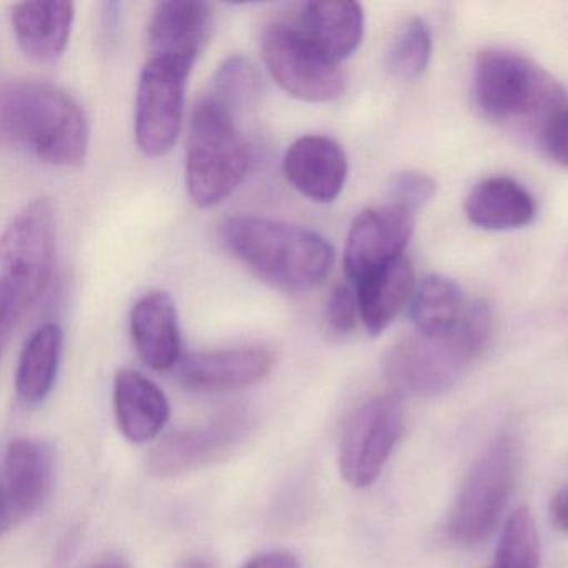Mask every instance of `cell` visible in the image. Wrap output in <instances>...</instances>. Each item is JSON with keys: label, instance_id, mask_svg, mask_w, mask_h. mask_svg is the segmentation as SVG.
<instances>
[{"label": "cell", "instance_id": "cell-1", "mask_svg": "<svg viewBox=\"0 0 568 568\" xmlns=\"http://www.w3.org/2000/svg\"><path fill=\"white\" fill-rule=\"evenodd\" d=\"M0 132L8 144L54 168H79L91 128L82 105L45 79L18 78L0 92Z\"/></svg>", "mask_w": 568, "mask_h": 568}, {"label": "cell", "instance_id": "cell-2", "mask_svg": "<svg viewBox=\"0 0 568 568\" xmlns=\"http://www.w3.org/2000/svg\"><path fill=\"white\" fill-rule=\"evenodd\" d=\"M219 237L255 277L288 294L312 291L334 267L335 252L327 239L301 225L234 215L222 222Z\"/></svg>", "mask_w": 568, "mask_h": 568}, {"label": "cell", "instance_id": "cell-3", "mask_svg": "<svg viewBox=\"0 0 568 568\" xmlns=\"http://www.w3.org/2000/svg\"><path fill=\"white\" fill-rule=\"evenodd\" d=\"M494 334V312L485 301L464 308L457 327L447 335L415 334L390 348L384 372L402 394L432 395L450 390L477 361Z\"/></svg>", "mask_w": 568, "mask_h": 568}, {"label": "cell", "instance_id": "cell-4", "mask_svg": "<svg viewBox=\"0 0 568 568\" xmlns=\"http://www.w3.org/2000/svg\"><path fill=\"white\" fill-rule=\"evenodd\" d=\"M55 242V212L45 197L26 204L6 227L0 244V338L4 347L51 282Z\"/></svg>", "mask_w": 568, "mask_h": 568}, {"label": "cell", "instance_id": "cell-5", "mask_svg": "<svg viewBox=\"0 0 568 568\" xmlns=\"http://www.w3.org/2000/svg\"><path fill=\"white\" fill-rule=\"evenodd\" d=\"M252 148L241 131V118L205 94L189 122L185 184L197 207L209 209L231 197L247 178Z\"/></svg>", "mask_w": 568, "mask_h": 568}, {"label": "cell", "instance_id": "cell-6", "mask_svg": "<svg viewBox=\"0 0 568 568\" xmlns=\"http://www.w3.org/2000/svg\"><path fill=\"white\" fill-rule=\"evenodd\" d=\"M474 101L500 122L544 118L565 101L564 89L537 62L517 52L488 49L474 65Z\"/></svg>", "mask_w": 568, "mask_h": 568}, {"label": "cell", "instance_id": "cell-7", "mask_svg": "<svg viewBox=\"0 0 568 568\" xmlns=\"http://www.w3.org/2000/svg\"><path fill=\"white\" fill-rule=\"evenodd\" d=\"M261 54L271 78L292 98L304 102H332L347 88L341 62L322 52L298 26H267Z\"/></svg>", "mask_w": 568, "mask_h": 568}, {"label": "cell", "instance_id": "cell-8", "mask_svg": "<svg viewBox=\"0 0 568 568\" xmlns=\"http://www.w3.org/2000/svg\"><path fill=\"white\" fill-rule=\"evenodd\" d=\"M515 480V450L508 437L485 448L465 478L448 518V535L462 545L480 544L497 527Z\"/></svg>", "mask_w": 568, "mask_h": 568}, {"label": "cell", "instance_id": "cell-9", "mask_svg": "<svg viewBox=\"0 0 568 568\" xmlns=\"http://www.w3.org/2000/svg\"><path fill=\"white\" fill-rule=\"evenodd\" d=\"M405 430L404 402L398 395H377L348 418L338 448L342 477L355 488L377 481Z\"/></svg>", "mask_w": 568, "mask_h": 568}, {"label": "cell", "instance_id": "cell-10", "mask_svg": "<svg viewBox=\"0 0 568 568\" xmlns=\"http://www.w3.org/2000/svg\"><path fill=\"white\" fill-rule=\"evenodd\" d=\"M191 72L175 62L149 58L135 94V142L148 158L172 151L184 121L185 85Z\"/></svg>", "mask_w": 568, "mask_h": 568}, {"label": "cell", "instance_id": "cell-11", "mask_svg": "<svg viewBox=\"0 0 568 568\" xmlns=\"http://www.w3.org/2000/svg\"><path fill=\"white\" fill-rule=\"evenodd\" d=\"M254 428V415L247 410H229L217 417L168 435L149 454L148 470L171 477L197 470L227 457Z\"/></svg>", "mask_w": 568, "mask_h": 568}, {"label": "cell", "instance_id": "cell-12", "mask_svg": "<svg viewBox=\"0 0 568 568\" xmlns=\"http://www.w3.org/2000/svg\"><path fill=\"white\" fill-rule=\"evenodd\" d=\"M55 455L41 438H16L2 464V530H16L31 520L51 497Z\"/></svg>", "mask_w": 568, "mask_h": 568}, {"label": "cell", "instance_id": "cell-13", "mask_svg": "<svg viewBox=\"0 0 568 568\" xmlns=\"http://www.w3.org/2000/svg\"><path fill=\"white\" fill-rule=\"evenodd\" d=\"M415 215L395 204L361 212L352 222L344 252V271L352 285L397 258L414 234Z\"/></svg>", "mask_w": 568, "mask_h": 568}, {"label": "cell", "instance_id": "cell-14", "mask_svg": "<svg viewBox=\"0 0 568 568\" xmlns=\"http://www.w3.org/2000/svg\"><path fill=\"white\" fill-rule=\"evenodd\" d=\"M215 11L209 2H159L148 26L151 58L175 62L189 72L214 32Z\"/></svg>", "mask_w": 568, "mask_h": 568}, {"label": "cell", "instance_id": "cell-15", "mask_svg": "<svg viewBox=\"0 0 568 568\" xmlns=\"http://www.w3.org/2000/svg\"><path fill=\"white\" fill-rule=\"evenodd\" d=\"M274 365L275 354L265 345H235L187 355L182 358L179 375L191 390L221 394L258 384Z\"/></svg>", "mask_w": 568, "mask_h": 568}, {"label": "cell", "instance_id": "cell-16", "mask_svg": "<svg viewBox=\"0 0 568 568\" xmlns=\"http://www.w3.org/2000/svg\"><path fill=\"white\" fill-rule=\"evenodd\" d=\"M285 179L304 197L328 204L344 191L348 162L344 149L327 135H304L284 155Z\"/></svg>", "mask_w": 568, "mask_h": 568}, {"label": "cell", "instance_id": "cell-17", "mask_svg": "<svg viewBox=\"0 0 568 568\" xmlns=\"http://www.w3.org/2000/svg\"><path fill=\"white\" fill-rule=\"evenodd\" d=\"M135 351L152 371H171L182 362V332L178 308L168 292L142 295L131 312Z\"/></svg>", "mask_w": 568, "mask_h": 568}, {"label": "cell", "instance_id": "cell-18", "mask_svg": "<svg viewBox=\"0 0 568 568\" xmlns=\"http://www.w3.org/2000/svg\"><path fill=\"white\" fill-rule=\"evenodd\" d=\"M72 2H19L11 8V24L21 51L39 64H55L64 55L74 28Z\"/></svg>", "mask_w": 568, "mask_h": 568}, {"label": "cell", "instance_id": "cell-19", "mask_svg": "<svg viewBox=\"0 0 568 568\" xmlns=\"http://www.w3.org/2000/svg\"><path fill=\"white\" fill-rule=\"evenodd\" d=\"M114 412L119 430L132 444H148L159 437L171 405L162 388L141 372L122 368L114 378Z\"/></svg>", "mask_w": 568, "mask_h": 568}, {"label": "cell", "instance_id": "cell-20", "mask_svg": "<svg viewBox=\"0 0 568 568\" xmlns=\"http://www.w3.org/2000/svg\"><path fill=\"white\" fill-rule=\"evenodd\" d=\"M465 215L484 231H514L535 221L537 204L514 179L490 178L471 189L465 199Z\"/></svg>", "mask_w": 568, "mask_h": 568}, {"label": "cell", "instance_id": "cell-21", "mask_svg": "<svg viewBox=\"0 0 568 568\" xmlns=\"http://www.w3.org/2000/svg\"><path fill=\"white\" fill-rule=\"evenodd\" d=\"M298 29L328 58L342 62L362 44L364 9L352 0L307 2L301 8Z\"/></svg>", "mask_w": 568, "mask_h": 568}, {"label": "cell", "instance_id": "cell-22", "mask_svg": "<svg viewBox=\"0 0 568 568\" xmlns=\"http://www.w3.org/2000/svg\"><path fill=\"white\" fill-rule=\"evenodd\" d=\"M361 321L371 335H381L414 297V268L405 257L377 268L355 285Z\"/></svg>", "mask_w": 568, "mask_h": 568}, {"label": "cell", "instance_id": "cell-23", "mask_svg": "<svg viewBox=\"0 0 568 568\" xmlns=\"http://www.w3.org/2000/svg\"><path fill=\"white\" fill-rule=\"evenodd\" d=\"M64 332L55 322L39 325L22 347L16 371V392L29 407L42 404L51 395L61 368Z\"/></svg>", "mask_w": 568, "mask_h": 568}, {"label": "cell", "instance_id": "cell-24", "mask_svg": "<svg viewBox=\"0 0 568 568\" xmlns=\"http://www.w3.org/2000/svg\"><path fill=\"white\" fill-rule=\"evenodd\" d=\"M464 314L462 291L450 278L428 275L412 297V321L418 334L440 337L457 327Z\"/></svg>", "mask_w": 568, "mask_h": 568}, {"label": "cell", "instance_id": "cell-25", "mask_svg": "<svg viewBox=\"0 0 568 568\" xmlns=\"http://www.w3.org/2000/svg\"><path fill=\"white\" fill-rule=\"evenodd\" d=\"M262 78L258 69L244 55L225 59L205 94L224 105L232 114L242 118L261 94Z\"/></svg>", "mask_w": 568, "mask_h": 568}, {"label": "cell", "instance_id": "cell-26", "mask_svg": "<svg viewBox=\"0 0 568 568\" xmlns=\"http://www.w3.org/2000/svg\"><path fill=\"white\" fill-rule=\"evenodd\" d=\"M540 545L527 508H518L505 521L494 561L488 568H538Z\"/></svg>", "mask_w": 568, "mask_h": 568}, {"label": "cell", "instance_id": "cell-27", "mask_svg": "<svg viewBox=\"0 0 568 568\" xmlns=\"http://www.w3.org/2000/svg\"><path fill=\"white\" fill-rule=\"evenodd\" d=\"M432 32L424 19H412L392 44L387 64L392 74L415 81L427 71L432 59Z\"/></svg>", "mask_w": 568, "mask_h": 568}, {"label": "cell", "instance_id": "cell-28", "mask_svg": "<svg viewBox=\"0 0 568 568\" xmlns=\"http://www.w3.org/2000/svg\"><path fill=\"white\" fill-rule=\"evenodd\" d=\"M541 149L545 154L561 168L568 169V101L547 112L538 129Z\"/></svg>", "mask_w": 568, "mask_h": 568}, {"label": "cell", "instance_id": "cell-29", "mask_svg": "<svg viewBox=\"0 0 568 568\" xmlns=\"http://www.w3.org/2000/svg\"><path fill=\"white\" fill-rule=\"evenodd\" d=\"M435 195V181L424 172H402L392 184V204L417 214Z\"/></svg>", "mask_w": 568, "mask_h": 568}, {"label": "cell", "instance_id": "cell-30", "mask_svg": "<svg viewBox=\"0 0 568 568\" xmlns=\"http://www.w3.org/2000/svg\"><path fill=\"white\" fill-rule=\"evenodd\" d=\"M361 318L357 292L344 284H337L328 294L325 304V322L337 334H351Z\"/></svg>", "mask_w": 568, "mask_h": 568}, {"label": "cell", "instance_id": "cell-31", "mask_svg": "<svg viewBox=\"0 0 568 568\" xmlns=\"http://www.w3.org/2000/svg\"><path fill=\"white\" fill-rule=\"evenodd\" d=\"M242 568H302L297 558L288 551L274 550L255 555Z\"/></svg>", "mask_w": 568, "mask_h": 568}, {"label": "cell", "instance_id": "cell-32", "mask_svg": "<svg viewBox=\"0 0 568 568\" xmlns=\"http://www.w3.org/2000/svg\"><path fill=\"white\" fill-rule=\"evenodd\" d=\"M551 524L568 534V485L557 491L550 501Z\"/></svg>", "mask_w": 568, "mask_h": 568}, {"label": "cell", "instance_id": "cell-33", "mask_svg": "<svg viewBox=\"0 0 568 568\" xmlns=\"http://www.w3.org/2000/svg\"><path fill=\"white\" fill-rule=\"evenodd\" d=\"M88 568H132L125 558L122 557H109L104 560L98 561V564L91 565Z\"/></svg>", "mask_w": 568, "mask_h": 568}, {"label": "cell", "instance_id": "cell-34", "mask_svg": "<svg viewBox=\"0 0 568 568\" xmlns=\"http://www.w3.org/2000/svg\"><path fill=\"white\" fill-rule=\"evenodd\" d=\"M179 568H215L214 565L211 564V561L205 560V558L201 557H194L189 558V560H185L184 564L181 565Z\"/></svg>", "mask_w": 568, "mask_h": 568}]
</instances>
